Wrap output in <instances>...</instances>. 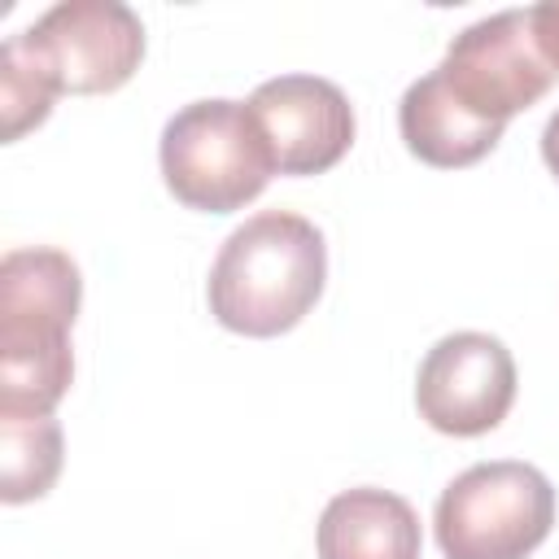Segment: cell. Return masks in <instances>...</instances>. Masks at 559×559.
<instances>
[{
	"instance_id": "6da1fadb",
	"label": "cell",
	"mask_w": 559,
	"mask_h": 559,
	"mask_svg": "<svg viewBox=\"0 0 559 559\" xmlns=\"http://www.w3.org/2000/svg\"><path fill=\"white\" fill-rule=\"evenodd\" d=\"M83 275L61 249H9L0 258V415H52L74 380L70 328Z\"/></svg>"
},
{
	"instance_id": "7a4b0ae2",
	"label": "cell",
	"mask_w": 559,
	"mask_h": 559,
	"mask_svg": "<svg viewBox=\"0 0 559 559\" xmlns=\"http://www.w3.org/2000/svg\"><path fill=\"white\" fill-rule=\"evenodd\" d=\"M328 284L323 231L293 210L245 218L210 266V314L240 336H280L297 328Z\"/></svg>"
},
{
	"instance_id": "3957f363",
	"label": "cell",
	"mask_w": 559,
	"mask_h": 559,
	"mask_svg": "<svg viewBox=\"0 0 559 559\" xmlns=\"http://www.w3.org/2000/svg\"><path fill=\"white\" fill-rule=\"evenodd\" d=\"M157 162L170 197L201 214H231L249 205L275 175L258 118L249 105L227 96L175 109L162 127Z\"/></svg>"
},
{
	"instance_id": "277c9868",
	"label": "cell",
	"mask_w": 559,
	"mask_h": 559,
	"mask_svg": "<svg viewBox=\"0 0 559 559\" xmlns=\"http://www.w3.org/2000/svg\"><path fill=\"white\" fill-rule=\"evenodd\" d=\"M555 528V485L524 459L472 463L432 511L445 559H528Z\"/></svg>"
},
{
	"instance_id": "5b68a950",
	"label": "cell",
	"mask_w": 559,
	"mask_h": 559,
	"mask_svg": "<svg viewBox=\"0 0 559 559\" xmlns=\"http://www.w3.org/2000/svg\"><path fill=\"white\" fill-rule=\"evenodd\" d=\"M9 39L39 66L57 96L118 92L144 61V22L118 0H61Z\"/></svg>"
},
{
	"instance_id": "8992f818",
	"label": "cell",
	"mask_w": 559,
	"mask_h": 559,
	"mask_svg": "<svg viewBox=\"0 0 559 559\" xmlns=\"http://www.w3.org/2000/svg\"><path fill=\"white\" fill-rule=\"evenodd\" d=\"M437 74L467 114L498 127H507L520 109L537 105L559 79L533 44L528 9H502L463 26L450 39Z\"/></svg>"
},
{
	"instance_id": "52a82bcc",
	"label": "cell",
	"mask_w": 559,
	"mask_h": 559,
	"mask_svg": "<svg viewBox=\"0 0 559 559\" xmlns=\"http://www.w3.org/2000/svg\"><path fill=\"white\" fill-rule=\"evenodd\" d=\"M515 402V358L489 332L441 336L415 376L419 419L445 437L493 432Z\"/></svg>"
},
{
	"instance_id": "ba28073f",
	"label": "cell",
	"mask_w": 559,
	"mask_h": 559,
	"mask_svg": "<svg viewBox=\"0 0 559 559\" xmlns=\"http://www.w3.org/2000/svg\"><path fill=\"white\" fill-rule=\"evenodd\" d=\"M280 175H323L354 144V105L323 74H280L245 100Z\"/></svg>"
},
{
	"instance_id": "9c48e42d",
	"label": "cell",
	"mask_w": 559,
	"mask_h": 559,
	"mask_svg": "<svg viewBox=\"0 0 559 559\" xmlns=\"http://www.w3.org/2000/svg\"><path fill=\"white\" fill-rule=\"evenodd\" d=\"M319 559H419V515L402 493L358 485L336 493L314 533Z\"/></svg>"
},
{
	"instance_id": "30bf717a",
	"label": "cell",
	"mask_w": 559,
	"mask_h": 559,
	"mask_svg": "<svg viewBox=\"0 0 559 559\" xmlns=\"http://www.w3.org/2000/svg\"><path fill=\"white\" fill-rule=\"evenodd\" d=\"M397 131H402V144L419 162H428L437 170H459V166H476L485 153H493V144L502 140L507 127L467 114L450 96V87L441 83V74L428 70L424 79H415L402 92Z\"/></svg>"
},
{
	"instance_id": "8fae6325",
	"label": "cell",
	"mask_w": 559,
	"mask_h": 559,
	"mask_svg": "<svg viewBox=\"0 0 559 559\" xmlns=\"http://www.w3.org/2000/svg\"><path fill=\"white\" fill-rule=\"evenodd\" d=\"M61 424L52 415H0V498H44L61 476Z\"/></svg>"
},
{
	"instance_id": "7c38bea8",
	"label": "cell",
	"mask_w": 559,
	"mask_h": 559,
	"mask_svg": "<svg viewBox=\"0 0 559 559\" xmlns=\"http://www.w3.org/2000/svg\"><path fill=\"white\" fill-rule=\"evenodd\" d=\"M52 83L39 74V66L13 44L4 39L0 48V114H4V144L22 140L31 127H39L48 114H52Z\"/></svg>"
},
{
	"instance_id": "4fadbf2b",
	"label": "cell",
	"mask_w": 559,
	"mask_h": 559,
	"mask_svg": "<svg viewBox=\"0 0 559 559\" xmlns=\"http://www.w3.org/2000/svg\"><path fill=\"white\" fill-rule=\"evenodd\" d=\"M528 31H533V44L546 57V66L559 74V0L533 4L528 9Z\"/></svg>"
},
{
	"instance_id": "5bb4252c",
	"label": "cell",
	"mask_w": 559,
	"mask_h": 559,
	"mask_svg": "<svg viewBox=\"0 0 559 559\" xmlns=\"http://www.w3.org/2000/svg\"><path fill=\"white\" fill-rule=\"evenodd\" d=\"M542 162L550 166V175L559 179V109L546 118V127H542Z\"/></svg>"
}]
</instances>
